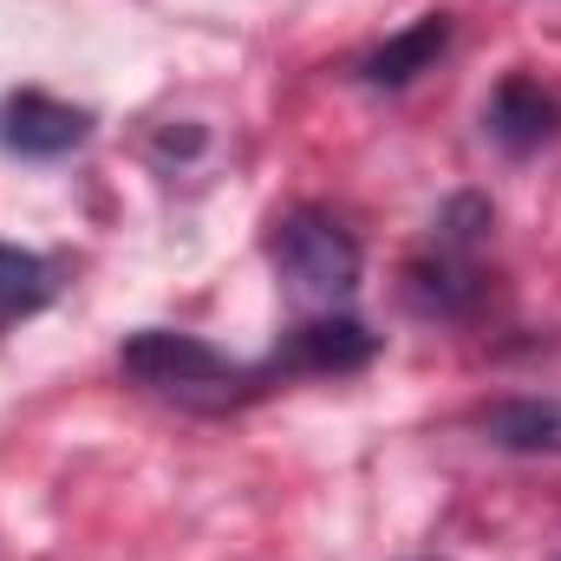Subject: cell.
<instances>
[{
    "instance_id": "obj_1",
    "label": "cell",
    "mask_w": 561,
    "mask_h": 561,
    "mask_svg": "<svg viewBox=\"0 0 561 561\" xmlns=\"http://www.w3.org/2000/svg\"><path fill=\"white\" fill-rule=\"evenodd\" d=\"M118 366L125 379L144 386L150 399H170L183 412H236L249 405L255 392H268V366H242L229 353H216L209 340L196 333H170V327H144L118 346Z\"/></svg>"
},
{
    "instance_id": "obj_2",
    "label": "cell",
    "mask_w": 561,
    "mask_h": 561,
    "mask_svg": "<svg viewBox=\"0 0 561 561\" xmlns=\"http://www.w3.org/2000/svg\"><path fill=\"white\" fill-rule=\"evenodd\" d=\"M490 203L483 196H450L424 236L419 262L405 268V294L419 313L457 320L483 300V242H490Z\"/></svg>"
},
{
    "instance_id": "obj_3",
    "label": "cell",
    "mask_w": 561,
    "mask_h": 561,
    "mask_svg": "<svg viewBox=\"0 0 561 561\" xmlns=\"http://www.w3.org/2000/svg\"><path fill=\"white\" fill-rule=\"evenodd\" d=\"M275 275L287 280V300L307 313H333L353 287H359V242L346 236L340 216L327 209H294L275 222Z\"/></svg>"
},
{
    "instance_id": "obj_4",
    "label": "cell",
    "mask_w": 561,
    "mask_h": 561,
    "mask_svg": "<svg viewBox=\"0 0 561 561\" xmlns=\"http://www.w3.org/2000/svg\"><path fill=\"white\" fill-rule=\"evenodd\" d=\"M373 359H379V333L373 327H359L353 313H313V320H300L280 340L268 373H359Z\"/></svg>"
},
{
    "instance_id": "obj_5",
    "label": "cell",
    "mask_w": 561,
    "mask_h": 561,
    "mask_svg": "<svg viewBox=\"0 0 561 561\" xmlns=\"http://www.w3.org/2000/svg\"><path fill=\"white\" fill-rule=\"evenodd\" d=\"M483 131H490V144H503L510 157H529V150H542V144L561 138V99L542 79L510 72L490 92V105H483Z\"/></svg>"
},
{
    "instance_id": "obj_6",
    "label": "cell",
    "mask_w": 561,
    "mask_h": 561,
    "mask_svg": "<svg viewBox=\"0 0 561 561\" xmlns=\"http://www.w3.org/2000/svg\"><path fill=\"white\" fill-rule=\"evenodd\" d=\"M92 131V112L53 99V92H13L0 99V144L13 157H66Z\"/></svg>"
},
{
    "instance_id": "obj_7",
    "label": "cell",
    "mask_w": 561,
    "mask_h": 561,
    "mask_svg": "<svg viewBox=\"0 0 561 561\" xmlns=\"http://www.w3.org/2000/svg\"><path fill=\"white\" fill-rule=\"evenodd\" d=\"M450 46V13H424V20H412L405 33H392L379 53H366V85H379V92H399V85H412L419 72H431L437 66V53Z\"/></svg>"
},
{
    "instance_id": "obj_8",
    "label": "cell",
    "mask_w": 561,
    "mask_h": 561,
    "mask_svg": "<svg viewBox=\"0 0 561 561\" xmlns=\"http://www.w3.org/2000/svg\"><path fill=\"white\" fill-rule=\"evenodd\" d=\"M477 424L496 450H523V457L561 450V399H496Z\"/></svg>"
},
{
    "instance_id": "obj_9",
    "label": "cell",
    "mask_w": 561,
    "mask_h": 561,
    "mask_svg": "<svg viewBox=\"0 0 561 561\" xmlns=\"http://www.w3.org/2000/svg\"><path fill=\"white\" fill-rule=\"evenodd\" d=\"M53 287H59V280H53V262H46V255L0 242V327L39 313V307L53 300Z\"/></svg>"
}]
</instances>
